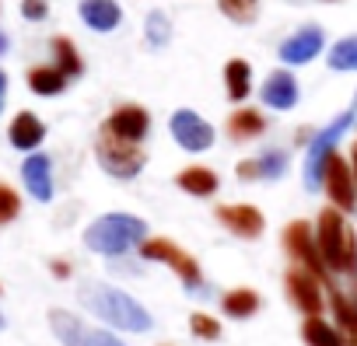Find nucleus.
Segmentation results:
<instances>
[{"label": "nucleus", "instance_id": "nucleus-1", "mask_svg": "<svg viewBox=\"0 0 357 346\" xmlns=\"http://www.w3.org/2000/svg\"><path fill=\"white\" fill-rule=\"evenodd\" d=\"M77 297H81V304L95 315V318H102L109 329H119V332H151L154 329V318H151V311L137 301V297H130L126 290H119V287H112V283H102V280H84L81 287H77Z\"/></svg>", "mask_w": 357, "mask_h": 346}, {"label": "nucleus", "instance_id": "nucleus-2", "mask_svg": "<svg viewBox=\"0 0 357 346\" xmlns=\"http://www.w3.org/2000/svg\"><path fill=\"white\" fill-rule=\"evenodd\" d=\"M147 238H151L147 235V221L137 217V214H102V217H95L84 228V245L95 255H105V259L130 255L133 249L140 252V245Z\"/></svg>", "mask_w": 357, "mask_h": 346}, {"label": "nucleus", "instance_id": "nucleus-3", "mask_svg": "<svg viewBox=\"0 0 357 346\" xmlns=\"http://www.w3.org/2000/svg\"><path fill=\"white\" fill-rule=\"evenodd\" d=\"M315 238L329 273H343V276L357 273V231L350 228L343 210L326 207L315 221Z\"/></svg>", "mask_w": 357, "mask_h": 346}, {"label": "nucleus", "instance_id": "nucleus-4", "mask_svg": "<svg viewBox=\"0 0 357 346\" xmlns=\"http://www.w3.org/2000/svg\"><path fill=\"white\" fill-rule=\"evenodd\" d=\"M354 123H357V112H354V109H347V112H340L333 123H326L319 133H312V136H308V147H305V168H301V179H305V189H308V193H319V189H322L326 161L336 154L340 136H343Z\"/></svg>", "mask_w": 357, "mask_h": 346}, {"label": "nucleus", "instance_id": "nucleus-5", "mask_svg": "<svg viewBox=\"0 0 357 346\" xmlns=\"http://www.w3.org/2000/svg\"><path fill=\"white\" fill-rule=\"evenodd\" d=\"M95 157L102 164L105 175L119 179V182H130L137 179L144 164H147V154L140 150V143H126V140H116L109 133L98 129V140H95Z\"/></svg>", "mask_w": 357, "mask_h": 346}, {"label": "nucleus", "instance_id": "nucleus-6", "mask_svg": "<svg viewBox=\"0 0 357 346\" xmlns=\"http://www.w3.org/2000/svg\"><path fill=\"white\" fill-rule=\"evenodd\" d=\"M140 255L147 259V262H165L168 269H175V276L183 280V287L193 294H200L204 290V273H200V262L186 252V249H178L175 242H168V238H147L144 245H140Z\"/></svg>", "mask_w": 357, "mask_h": 346}, {"label": "nucleus", "instance_id": "nucleus-7", "mask_svg": "<svg viewBox=\"0 0 357 346\" xmlns=\"http://www.w3.org/2000/svg\"><path fill=\"white\" fill-rule=\"evenodd\" d=\"M168 133L186 154H207L218 143V129L193 109H175L168 119Z\"/></svg>", "mask_w": 357, "mask_h": 346}, {"label": "nucleus", "instance_id": "nucleus-8", "mask_svg": "<svg viewBox=\"0 0 357 346\" xmlns=\"http://www.w3.org/2000/svg\"><path fill=\"white\" fill-rule=\"evenodd\" d=\"M284 249L287 255L294 259V266L315 273V276H326V262H322V252H319V238H315V228L308 221H291L284 228Z\"/></svg>", "mask_w": 357, "mask_h": 346}, {"label": "nucleus", "instance_id": "nucleus-9", "mask_svg": "<svg viewBox=\"0 0 357 346\" xmlns=\"http://www.w3.org/2000/svg\"><path fill=\"white\" fill-rule=\"evenodd\" d=\"M284 290H287V301L308 318V315H322L326 311V294H322V276L301 269V266H291L287 276H284Z\"/></svg>", "mask_w": 357, "mask_h": 346}, {"label": "nucleus", "instance_id": "nucleus-10", "mask_svg": "<svg viewBox=\"0 0 357 346\" xmlns=\"http://www.w3.org/2000/svg\"><path fill=\"white\" fill-rule=\"evenodd\" d=\"M322 189H326V196H329V207H336V210H343V214H350V210L357 207V179H354V168H350L347 157L333 154V157L326 161Z\"/></svg>", "mask_w": 357, "mask_h": 346}, {"label": "nucleus", "instance_id": "nucleus-11", "mask_svg": "<svg viewBox=\"0 0 357 346\" xmlns=\"http://www.w3.org/2000/svg\"><path fill=\"white\" fill-rule=\"evenodd\" d=\"M326 49V32L319 25H301L298 32H291L284 42H280V63L284 67H305L312 63L319 53Z\"/></svg>", "mask_w": 357, "mask_h": 346}, {"label": "nucleus", "instance_id": "nucleus-12", "mask_svg": "<svg viewBox=\"0 0 357 346\" xmlns=\"http://www.w3.org/2000/svg\"><path fill=\"white\" fill-rule=\"evenodd\" d=\"M102 133H109L116 140H126V143H144L147 133H151V112L144 105H119L102 123Z\"/></svg>", "mask_w": 357, "mask_h": 346}, {"label": "nucleus", "instance_id": "nucleus-13", "mask_svg": "<svg viewBox=\"0 0 357 346\" xmlns=\"http://www.w3.org/2000/svg\"><path fill=\"white\" fill-rule=\"evenodd\" d=\"M287 164H291L287 150L270 147V150H263L259 157L238 161V164H235V175H238L242 182H277V179L287 175Z\"/></svg>", "mask_w": 357, "mask_h": 346}, {"label": "nucleus", "instance_id": "nucleus-14", "mask_svg": "<svg viewBox=\"0 0 357 346\" xmlns=\"http://www.w3.org/2000/svg\"><path fill=\"white\" fill-rule=\"evenodd\" d=\"M298 98H301L298 77H294L291 70H284V67L270 70L266 81L259 84V102H263L266 109H273V112H291V109L298 105Z\"/></svg>", "mask_w": 357, "mask_h": 346}, {"label": "nucleus", "instance_id": "nucleus-15", "mask_svg": "<svg viewBox=\"0 0 357 346\" xmlns=\"http://www.w3.org/2000/svg\"><path fill=\"white\" fill-rule=\"evenodd\" d=\"M218 221H221L235 238H245V242H256V238H263V231H266V217H263V210L252 207V203H225V207H218Z\"/></svg>", "mask_w": 357, "mask_h": 346}, {"label": "nucleus", "instance_id": "nucleus-16", "mask_svg": "<svg viewBox=\"0 0 357 346\" xmlns=\"http://www.w3.org/2000/svg\"><path fill=\"white\" fill-rule=\"evenodd\" d=\"M50 329L60 339V346H98L95 343V329H88L77 315H70L63 308H53L50 311Z\"/></svg>", "mask_w": 357, "mask_h": 346}, {"label": "nucleus", "instance_id": "nucleus-17", "mask_svg": "<svg viewBox=\"0 0 357 346\" xmlns=\"http://www.w3.org/2000/svg\"><path fill=\"white\" fill-rule=\"evenodd\" d=\"M22 179H25V189H29L39 203H50V200H53V164H50L46 154H29V157H25Z\"/></svg>", "mask_w": 357, "mask_h": 346}, {"label": "nucleus", "instance_id": "nucleus-18", "mask_svg": "<svg viewBox=\"0 0 357 346\" xmlns=\"http://www.w3.org/2000/svg\"><path fill=\"white\" fill-rule=\"evenodd\" d=\"M175 186L183 193H190V196H197V200H211L221 189V179H218V171L207 168V164H190V168H183L175 175Z\"/></svg>", "mask_w": 357, "mask_h": 346}, {"label": "nucleus", "instance_id": "nucleus-19", "mask_svg": "<svg viewBox=\"0 0 357 346\" xmlns=\"http://www.w3.org/2000/svg\"><path fill=\"white\" fill-rule=\"evenodd\" d=\"M77 15L91 32H116L119 22H123V8L116 0H81Z\"/></svg>", "mask_w": 357, "mask_h": 346}, {"label": "nucleus", "instance_id": "nucleus-20", "mask_svg": "<svg viewBox=\"0 0 357 346\" xmlns=\"http://www.w3.org/2000/svg\"><path fill=\"white\" fill-rule=\"evenodd\" d=\"M8 136H11V147H18V150H36V147L46 140V126H43V119H39L36 112H18V116L11 119Z\"/></svg>", "mask_w": 357, "mask_h": 346}, {"label": "nucleus", "instance_id": "nucleus-21", "mask_svg": "<svg viewBox=\"0 0 357 346\" xmlns=\"http://www.w3.org/2000/svg\"><path fill=\"white\" fill-rule=\"evenodd\" d=\"M259 308H263V297L252 287H235V290H225L221 294V311L228 318H235V322H245V318L259 315Z\"/></svg>", "mask_w": 357, "mask_h": 346}, {"label": "nucleus", "instance_id": "nucleus-22", "mask_svg": "<svg viewBox=\"0 0 357 346\" xmlns=\"http://www.w3.org/2000/svg\"><path fill=\"white\" fill-rule=\"evenodd\" d=\"M225 91H228V98L238 102V105L252 95V63H249V60L235 56V60L225 63Z\"/></svg>", "mask_w": 357, "mask_h": 346}, {"label": "nucleus", "instance_id": "nucleus-23", "mask_svg": "<svg viewBox=\"0 0 357 346\" xmlns=\"http://www.w3.org/2000/svg\"><path fill=\"white\" fill-rule=\"evenodd\" d=\"M305 346H347V336L336 329V322H326L322 315H308L301 322Z\"/></svg>", "mask_w": 357, "mask_h": 346}, {"label": "nucleus", "instance_id": "nucleus-24", "mask_svg": "<svg viewBox=\"0 0 357 346\" xmlns=\"http://www.w3.org/2000/svg\"><path fill=\"white\" fill-rule=\"evenodd\" d=\"M266 133V116L259 109H235L228 119V136L231 140H256Z\"/></svg>", "mask_w": 357, "mask_h": 346}, {"label": "nucleus", "instance_id": "nucleus-25", "mask_svg": "<svg viewBox=\"0 0 357 346\" xmlns=\"http://www.w3.org/2000/svg\"><path fill=\"white\" fill-rule=\"evenodd\" d=\"M67 74L60 70V67H32L29 70V88L36 91V95H43V98H53V95H60L63 88H67Z\"/></svg>", "mask_w": 357, "mask_h": 346}, {"label": "nucleus", "instance_id": "nucleus-26", "mask_svg": "<svg viewBox=\"0 0 357 346\" xmlns=\"http://www.w3.org/2000/svg\"><path fill=\"white\" fill-rule=\"evenodd\" d=\"M326 63H329V70H336V74H357V36L336 39V42L329 46V53H326Z\"/></svg>", "mask_w": 357, "mask_h": 346}, {"label": "nucleus", "instance_id": "nucleus-27", "mask_svg": "<svg viewBox=\"0 0 357 346\" xmlns=\"http://www.w3.org/2000/svg\"><path fill=\"white\" fill-rule=\"evenodd\" d=\"M50 49H53V67H60L67 77L84 74V60H81V53L74 49V42H70L67 36H56V39L50 42Z\"/></svg>", "mask_w": 357, "mask_h": 346}, {"label": "nucleus", "instance_id": "nucleus-28", "mask_svg": "<svg viewBox=\"0 0 357 346\" xmlns=\"http://www.w3.org/2000/svg\"><path fill=\"white\" fill-rule=\"evenodd\" d=\"M329 304H333V318H336V329L347 336V339H357V301L343 297L340 290L329 294Z\"/></svg>", "mask_w": 357, "mask_h": 346}, {"label": "nucleus", "instance_id": "nucleus-29", "mask_svg": "<svg viewBox=\"0 0 357 346\" xmlns=\"http://www.w3.org/2000/svg\"><path fill=\"white\" fill-rule=\"evenodd\" d=\"M144 36H147V42H151L154 49L168 46V42H172V22H168V15H165V11H151L147 22H144Z\"/></svg>", "mask_w": 357, "mask_h": 346}, {"label": "nucleus", "instance_id": "nucleus-30", "mask_svg": "<svg viewBox=\"0 0 357 346\" xmlns=\"http://www.w3.org/2000/svg\"><path fill=\"white\" fill-rule=\"evenodd\" d=\"M190 332L197 336V339H204V343H214V339H221V318H214V315H207V311H193L190 315Z\"/></svg>", "mask_w": 357, "mask_h": 346}, {"label": "nucleus", "instance_id": "nucleus-31", "mask_svg": "<svg viewBox=\"0 0 357 346\" xmlns=\"http://www.w3.org/2000/svg\"><path fill=\"white\" fill-rule=\"evenodd\" d=\"M256 4H259V0H218L221 15H228L235 25H249V22H256Z\"/></svg>", "mask_w": 357, "mask_h": 346}, {"label": "nucleus", "instance_id": "nucleus-32", "mask_svg": "<svg viewBox=\"0 0 357 346\" xmlns=\"http://www.w3.org/2000/svg\"><path fill=\"white\" fill-rule=\"evenodd\" d=\"M18 210H22V200H18V193H15L11 186H0V224L15 221V217H18Z\"/></svg>", "mask_w": 357, "mask_h": 346}, {"label": "nucleus", "instance_id": "nucleus-33", "mask_svg": "<svg viewBox=\"0 0 357 346\" xmlns=\"http://www.w3.org/2000/svg\"><path fill=\"white\" fill-rule=\"evenodd\" d=\"M22 15L29 22H43L50 15V0H22Z\"/></svg>", "mask_w": 357, "mask_h": 346}, {"label": "nucleus", "instance_id": "nucleus-34", "mask_svg": "<svg viewBox=\"0 0 357 346\" xmlns=\"http://www.w3.org/2000/svg\"><path fill=\"white\" fill-rule=\"evenodd\" d=\"M50 269H53V276H60V280H67V276H70V262H63V259H53V262H50Z\"/></svg>", "mask_w": 357, "mask_h": 346}, {"label": "nucleus", "instance_id": "nucleus-35", "mask_svg": "<svg viewBox=\"0 0 357 346\" xmlns=\"http://www.w3.org/2000/svg\"><path fill=\"white\" fill-rule=\"evenodd\" d=\"M4 95H8V74L0 70V112H4Z\"/></svg>", "mask_w": 357, "mask_h": 346}, {"label": "nucleus", "instance_id": "nucleus-36", "mask_svg": "<svg viewBox=\"0 0 357 346\" xmlns=\"http://www.w3.org/2000/svg\"><path fill=\"white\" fill-rule=\"evenodd\" d=\"M350 168H354V179H357V140H354V147H350Z\"/></svg>", "mask_w": 357, "mask_h": 346}, {"label": "nucleus", "instance_id": "nucleus-37", "mask_svg": "<svg viewBox=\"0 0 357 346\" xmlns=\"http://www.w3.org/2000/svg\"><path fill=\"white\" fill-rule=\"evenodd\" d=\"M4 53H8V36L0 32V56H4Z\"/></svg>", "mask_w": 357, "mask_h": 346}, {"label": "nucleus", "instance_id": "nucleus-38", "mask_svg": "<svg viewBox=\"0 0 357 346\" xmlns=\"http://www.w3.org/2000/svg\"><path fill=\"white\" fill-rule=\"evenodd\" d=\"M0 329H4V315H0Z\"/></svg>", "mask_w": 357, "mask_h": 346}, {"label": "nucleus", "instance_id": "nucleus-39", "mask_svg": "<svg viewBox=\"0 0 357 346\" xmlns=\"http://www.w3.org/2000/svg\"><path fill=\"white\" fill-rule=\"evenodd\" d=\"M354 112H357V102H354Z\"/></svg>", "mask_w": 357, "mask_h": 346}, {"label": "nucleus", "instance_id": "nucleus-40", "mask_svg": "<svg viewBox=\"0 0 357 346\" xmlns=\"http://www.w3.org/2000/svg\"><path fill=\"white\" fill-rule=\"evenodd\" d=\"M326 4H329V0H326Z\"/></svg>", "mask_w": 357, "mask_h": 346}]
</instances>
